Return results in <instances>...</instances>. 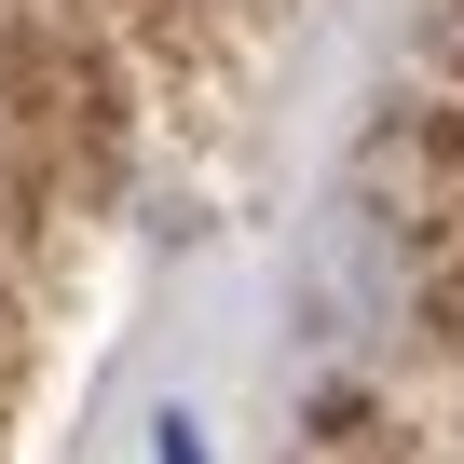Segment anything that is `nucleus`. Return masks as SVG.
Wrapping results in <instances>:
<instances>
[{"label": "nucleus", "mask_w": 464, "mask_h": 464, "mask_svg": "<svg viewBox=\"0 0 464 464\" xmlns=\"http://www.w3.org/2000/svg\"><path fill=\"white\" fill-rule=\"evenodd\" d=\"M287 464H396V410L382 396H355V382H314V410H301V450Z\"/></svg>", "instance_id": "1"}, {"label": "nucleus", "mask_w": 464, "mask_h": 464, "mask_svg": "<svg viewBox=\"0 0 464 464\" xmlns=\"http://www.w3.org/2000/svg\"><path fill=\"white\" fill-rule=\"evenodd\" d=\"M150 450H164V464H205V423H191V410H164V423H150Z\"/></svg>", "instance_id": "2"}]
</instances>
